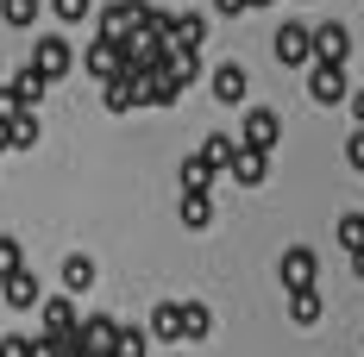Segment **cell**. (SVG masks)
<instances>
[{"instance_id": "obj_12", "label": "cell", "mask_w": 364, "mask_h": 357, "mask_svg": "<svg viewBox=\"0 0 364 357\" xmlns=\"http://www.w3.org/2000/svg\"><path fill=\"white\" fill-rule=\"evenodd\" d=\"M245 94H252V75L239 70V63H220V70H214V101H220V107H239Z\"/></svg>"}, {"instance_id": "obj_28", "label": "cell", "mask_w": 364, "mask_h": 357, "mask_svg": "<svg viewBox=\"0 0 364 357\" xmlns=\"http://www.w3.org/2000/svg\"><path fill=\"white\" fill-rule=\"evenodd\" d=\"M0 357H38L32 339H0Z\"/></svg>"}, {"instance_id": "obj_33", "label": "cell", "mask_w": 364, "mask_h": 357, "mask_svg": "<svg viewBox=\"0 0 364 357\" xmlns=\"http://www.w3.org/2000/svg\"><path fill=\"white\" fill-rule=\"evenodd\" d=\"M245 6H270V0H245Z\"/></svg>"}, {"instance_id": "obj_5", "label": "cell", "mask_w": 364, "mask_h": 357, "mask_svg": "<svg viewBox=\"0 0 364 357\" xmlns=\"http://www.w3.org/2000/svg\"><path fill=\"white\" fill-rule=\"evenodd\" d=\"M308 101L314 107H339L346 101V63H308Z\"/></svg>"}, {"instance_id": "obj_11", "label": "cell", "mask_w": 364, "mask_h": 357, "mask_svg": "<svg viewBox=\"0 0 364 357\" xmlns=\"http://www.w3.org/2000/svg\"><path fill=\"white\" fill-rule=\"evenodd\" d=\"M0 301H6L13 314H26V307H38V276L26 270V263H19L13 276H0Z\"/></svg>"}, {"instance_id": "obj_4", "label": "cell", "mask_w": 364, "mask_h": 357, "mask_svg": "<svg viewBox=\"0 0 364 357\" xmlns=\"http://www.w3.org/2000/svg\"><path fill=\"white\" fill-rule=\"evenodd\" d=\"M277 63H283V70H308V63H314V38H308L301 19H283V32H277Z\"/></svg>"}, {"instance_id": "obj_29", "label": "cell", "mask_w": 364, "mask_h": 357, "mask_svg": "<svg viewBox=\"0 0 364 357\" xmlns=\"http://www.w3.org/2000/svg\"><path fill=\"white\" fill-rule=\"evenodd\" d=\"M346 157H352V170H358V176H364V126H358V132H352V144H346Z\"/></svg>"}, {"instance_id": "obj_23", "label": "cell", "mask_w": 364, "mask_h": 357, "mask_svg": "<svg viewBox=\"0 0 364 357\" xmlns=\"http://www.w3.org/2000/svg\"><path fill=\"white\" fill-rule=\"evenodd\" d=\"M232 150H239V144L226 138V132H214V138L201 144V157H208V163H214V170H226V163H232Z\"/></svg>"}, {"instance_id": "obj_7", "label": "cell", "mask_w": 364, "mask_h": 357, "mask_svg": "<svg viewBox=\"0 0 364 357\" xmlns=\"http://www.w3.org/2000/svg\"><path fill=\"white\" fill-rule=\"evenodd\" d=\"M277 276H283V288H314V276H321V257H314V251L308 245H289L283 251V263H277Z\"/></svg>"}, {"instance_id": "obj_10", "label": "cell", "mask_w": 364, "mask_h": 357, "mask_svg": "<svg viewBox=\"0 0 364 357\" xmlns=\"http://www.w3.org/2000/svg\"><path fill=\"white\" fill-rule=\"evenodd\" d=\"M113 332H119L113 314H88V320H75V339H82V351H88V357L113 351Z\"/></svg>"}, {"instance_id": "obj_3", "label": "cell", "mask_w": 364, "mask_h": 357, "mask_svg": "<svg viewBox=\"0 0 364 357\" xmlns=\"http://www.w3.org/2000/svg\"><path fill=\"white\" fill-rule=\"evenodd\" d=\"M239 144L277 150V144H283V113H277V107H252V113H245V126H239Z\"/></svg>"}, {"instance_id": "obj_21", "label": "cell", "mask_w": 364, "mask_h": 357, "mask_svg": "<svg viewBox=\"0 0 364 357\" xmlns=\"http://www.w3.org/2000/svg\"><path fill=\"white\" fill-rule=\"evenodd\" d=\"M214 332V314L201 301H182V339H208Z\"/></svg>"}, {"instance_id": "obj_16", "label": "cell", "mask_w": 364, "mask_h": 357, "mask_svg": "<svg viewBox=\"0 0 364 357\" xmlns=\"http://www.w3.org/2000/svg\"><path fill=\"white\" fill-rule=\"evenodd\" d=\"M182 226H188V232H208V226H214V201H208V188H182Z\"/></svg>"}, {"instance_id": "obj_14", "label": "cell", "mask_w": 364, "mask_h": 357, "mask_svg": "<svg viewBox=\"0 0 364 357\" xmlns=\"http://www.w3.org/2000/svg\"><path fill=\"white\" fill-rule=\"evenodd\" d=\"M226 170H232V182H245V188H257V182L270 176V150H252V144H239Z\"/></svg>"}, {"instance_id": "obj_31", "label": "cell", "mask_w": 364, "mask_h": 357, "mask_svg": "<svg viewBox=\"0 0 364 357\" xmlns=\"http://www.w3.org/2000/svg\"><path fill=\"white\" fill-rule=\"evenodd\" d=\"M352 119H358V126H364V88H358V94H352Z\"/></svg>"}, {"instance_id": "obj_26", "label": "cell", "mask_w": 364, "mask_h": 357, "mask_svg": "<svg viewBox=\"0 0 364 357\" xmlns=\"http://www.w3.org/2000/svg\"><path fill=\"white\" fill-rule=\"evenodd\" d=\"M339 245H346V251L364 245V214H339Z\"/></svg>"}, {"instance_id": "obj_6", "label": "cell", "mask_w": 364, "mask_h": 357, "mask_svg": "<svg viewBox=\"0 0 364 357\" xmlns=\"http://www.w3.org/2000/svg\"><path fill=\"white\" fill-rule=\"evenodd\" d=\"M157 32L170 38L176 50H201V38H208V19H201V13H157Z\"/></svg>"}, {"instance_id": "obj_25", "label": "cell", "mask_w": 364, "mask_h": 357, "mask_svg": "<svg viewBox=\"0 0 364 357\" xmlns=\"http://www.w3.org/2000/svg\"><path fill=\"white\" fill-rule=\"evenodd\" d=\"M50 13H57L63 26H82V19L95 13V0H50Z\"/></svg>"}, {"instance_id": "obj_15", "label": "cell", "mask_w": 364, "mask_h": 357, "mask_svg": "<svg viewBox=\"0 0 364 357\" xmlns=\"http://www.w3.org/2000/svg\"><path fill=\"white\" fill-rule=\"evenodd\" d=\"M44 88H50V82H44V75H38L32 63H26V70H13V82H6L13 107H38V101H44Z\"/></svg>"}, {"instance_id": "obj_22", "label": "cell", "mask_w": 364, "mask_h": 357, "mask_svg": "<svg viewBox=\"0 0 364 357\" xmlns=\"http://www.w3.org/2000/svg\"><path fill=\"white\" fill-rule=\"evenodd\" d=\"M63 288H70V295L95 288V257H70V263H63Z\"/></svg>"}, {"instance_id": "obj_24", "label": "cell", "mask_w": 364, "mask_h": 357, "mask_svg": "<svg viewBox=\"0 0 364 357\" xmlns=\"http://www.w3.org/2000/svg\"><path fill=\"white\" fill-rule=\"evenodd\" d=\"M0 19H6V26H32V19H38V0H0Z\"/></svg>"}, {"instance_id": "obj_32", "label": "cell", "mask_w": 364, "mask_h": 357, "mask_svg": "<svg viewBox=\"0 0 364 357\" xmlns=\"http://www.w3.org/2000/svg\"><path fill=\"white\" fill-rule=\"evenodd\" d=\"M352 270H358V276H364V245H358V251H352Z\"/></svg>"}, {"instance_id": "obj_27", "label": "cell", "mask_w": 364, "mask_h": 357, "mask_svg": "<svg viewBox=\"0 0 364 357\" xmlns=\"http://www.w3.org/2000/svg\"><path fill=\"white\" fill-rule=\"evenodd\" d=\"M19 263H26V251H19V238H6V232H0V276H13Z\"/></svg>"}, {"instance_id": "obj_20", "label": "cell", "mask_w": 364, "mask_h": 357, "mask_svg": "<svg viewBox=\"0 0 364 357\" xmlns=\"http://www.w3.org/2000/svg\"><path fill=\"white\" fill-rule=\"evenodd\" d=\"M145 351H151L145 326H119V332H113V357H145Z\"/></svg>"}, {"instance_id": "obj_2", "label": "cell", "mask_w": 364, "mask_h": 357, "mask_svg": "<svg viewBox=\"0 0 364 357\" xmlns=\"http://www.w3.org/2000/svg\"><path fill=\"white\" fill-rule=\"evenodd\" d=\"M151 13H157L151 0H113L107 13H101V38H113V44H119V38H132V32H139Z\"/></svg>"}, {"instance_id": "obj_1", "label": "cell", "mask_w": 364, "mask_h": 357, "mask_svg": "<svg viewBox=\"0 0 364 357\" xmlns=\"http://www.w3.org/2000/svg\"><path fill=\"white\" fill-rule=\"evenodd\" d=\"M32 70L44 75V82H63V75L75 70V50H70V38H63V32L38 38V44H32Z\"/></svg>"}, {"instance_id": "obj_8", "label": "cell", "mask_w": 364, "mask_h": 357, "mask_svg": "<svg viewBox=\"0 0 364 357\" xmlns=\"http://www.w3.org/2000/svg\"><path fill=\"white\" fill-rule=\"evenodd\" d=\"M38 314H44V339H63V332H75V301H70V288L63 295H38Z\"/></svg>"}, {"instance_id": "obj_13", "label": "cell", "mask_w": 364, "mask_h": 357, "mask_svg": "<svg viewBox=\"0 0 364 357\" xmlns=\"http://www.w3.org/2000/svg\"><path fill=\"white\" fill-rule=\"evenodd\" d=\"M82 70L95 75V82H107V75L126 70V57H119V44H113V38H95V44H88V57H82Z\"/></svg>"}, {"instance_id": "obj_9", "label": "cell", "mask_w": 364, "mask_h": 357, "mask_svg": "<svg viewBox=\"0 0 364 357\" xmlns=\"http://www.w3.org/2000/svg\"><path fill=\"white\" fill-rule=\"evenodd\" d=\"M314 63H346V57H352V32H346V26H339V19H327V26H314Z\"/></svg>"}, {"instance_id": "obj_18", "label": "cell", "mask_w": 364, "mask_h": 357, "mask_svg": "<svg viewBox=\"0 0 364 357\" xmlns=\"http://www.w3.org/2000/svg\"><path fill=\"white\" fill-rule=\"evenodd\" d=\"M176 176H182V188H214L220 170L208 163V157H201V150H195V157H182V170H176Z\"/></svg>"}, {"instance_id": "obj_30", "label": "cell", "mask_w": 364, "mask_h": 357, "mask_svg": "<svg viewBox=\"0 0 364 357\" xmlns=\"http://www.w3.org/2000/svg\"><path fill=\"white\" fill-rule=\"evenodd\" d=\"M214 13H226V19H232V13H245V0H214Z\"/></svg>"}, {"instance_id": "obj_17", "label": "cell", "mask_w": 364, "mask_h": 357, "mask_svg": "<svg viewBox=\"0 0 364 357\" xmlns=\"http://www.w3.org/2000/svg\"><path fill=\"white\" fill-rule=\"evenodd\" d=\"M151 339H182V301H157L151 307Z\"/></svg>"}, {"instance_id": "obj_34", "label": "cell", "mask_w": 364, "mask_h": 357, "mask_svg": "<svg viewBox=\"0 0 364 357\" xmlns=\"http://www.w3.org/2000/svg\"><path fill=\"white\" fill-rule=\"evenodd\" d=\"M0 70H6V63H0Z\"/></svg>"}, {"instance_id": "obj_19", "label": "cell", "mask_w": 364, "mask_h": 357, "mask_svg": "<svg viewBox=\"0 0 364 357\" xmlns=\"http://www.w3.org/2000/svg\"><path fill=\"white\" fill-rule=\"evenodd\" d=\"M289 320L295 326H321V295L314 288H295L289 295Z\"/></svg>"}]
</instances>
